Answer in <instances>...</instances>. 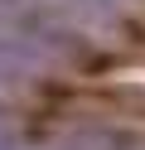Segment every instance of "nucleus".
Returning a JSON list of instances; mask_svg holds the SVG:
<instances>
[]
</instances>
